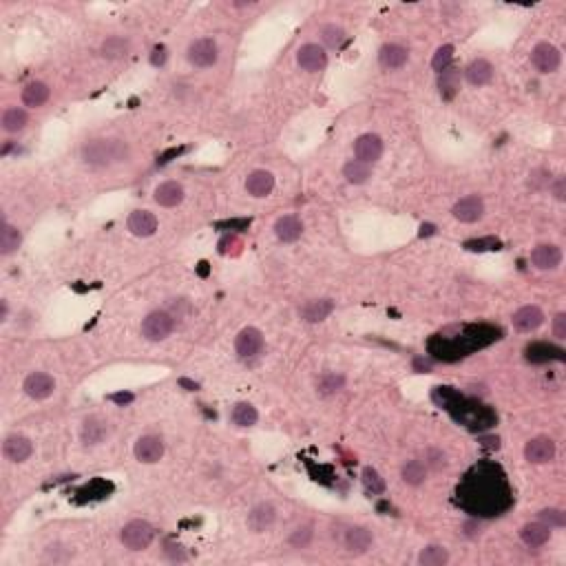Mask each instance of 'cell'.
Listing matches in <instances>:
<instances>
[{"label":"cell","instance_id":"6da1fadb","mask_svg":"<svg viewBox=\"0 0 566 566\" xmlns=\"http://www.w3.org/2000/svg\"><path fill=\"white\" fill-rule=\"evenodd\" d=\"M458 496L467 509L478 511L483 515L500 513L509 507V489L504 483V476L493 469L491 465L476 467L467 476L465 485L458 489Z\"/></svg>","mask_w":566,"mask_h":566},{"label":"cell","instance_id":"7a4b0ae2","mask_svg":"<svg viewBox=\"0 0 566 566\" xmlns=\"http://www.w3.org/2000/svg\"><path fill=\"white\" fill-rule=\"evenodd\" d=\"M128 158V144L117 138H95L82 147V162L93 168H106Z\"/></svg>","mask_w":566,"mask_h":566},{"label":"cell","instance_id":"3957f363","mask_svg":"<svg viewBox=\"0 0 566 566\" xmlns=\"http://www.w3.org/2000/svg\"><path fill=\"white\" fill-rule=\"evenodd\" d=\"M175 328V317L166 310H155L142 321V336L147 341H164Z\"/></svg>","mask_w":566,"mask_h":566},{"label":"cell","instance_id":"277c9868","mask_svg":"<svg viewBox=\"0 0 566 566\" xmlns=\"http://www.w3.org/2000/svg\"><path fill=\"white\" fill-rule=\"evenodd\" d=\"M153 538H155V528L144 520H133L122 528V542L131 551L147 549L153 542Z\"/></svg>","mask_w":566,"mask_h":566},{"label":"cell","instance_id":"5b68a950","mask_svg":"<svg viewBox=\"0 0 566 566\" xmlns=\"http://www.w3.org/2000/svg\"><path fill=\"white\" fill-rule=\"evenodd\" d=\"M186 58L192 67L197 69H206V67H213L217 63V58H219V51H217V44L215 40L210 38H199V40H192L188 51H186Z\"/></svg>","mask_w":566,"mask_h":566},{"label":"cell","instance_id":"8992f818","mask_svg":"<svg viewBox=\"0 0 566 566\" xmlns=\"http://www.w3.org/2000/svg\"><path fill=\"white\" fill-rule=\"evenodd\" d=\"M531 63L540 74H553V71H558L562 56L558 51V47H553L551 42H540L531 51Z\"/></svg>","mask_w":566,"mask_h":566},{"label":"cell","instance_id":"52a82bcc","mask_svg":"<svg viewBox=\"0 0 566 566\" xmlns=\"http://www.w3.org/2000/svg\"><path fill=\"white\" fill-rule=\"evenodd\" d=\"M553 456H556V442H553L549 436H538L531 438L524 447V458L533 465H544L551 463Z\"/></svg>","mask_w":566,"mask_h":566},{"label":"cell","instance_id":"ba28073f","mask_svg":"<svg viewBox=\"0 0 566 566\" xmlns=\"http://www.w3.org/2000/svg\"><path fill=\"white\" fill-rule=\"evenodd\" d=\"M22 390H25V394L31 396V399L42 401V399H49V396L53 394V390H56V381H53L49 374H44V372H33V374H29V376L25 378V385H22Z\"/></svg>","mask_w":566,"mask_h":566},{"label":"cell","instance_id":"9c48e42d","mask_svg":"<svg viewBox=\"0 0 566 566\" xmlns=\"http://www.w3.org/2000/svg\"><path fill=\"white\" fill-rule=\"evenodd\" d=\"M453 217L463 224H474L478 219H483L485 215V201L480 199L478 195H469V197H463L458 203L453 206Z\"/></svg>","mask_w":566,"mask_h":566},{"label":"cell","instance_id":"30bf717a","mask_svg":"<svg viewBox=\"0 0 566 566\" xmlns=\"http://www.w3.org/2000/svg\"><path fill=\"white\" fill-rule=\"evenodd\" d=\"M135 458L140 463H147V465H153V463H158L162 456H164V440L160 436H153V433H149V436H142L138 442H135Z\"/></svg>","mask_w":566,"mask_h":566},{"label":"cell","instance_id":"8fae6325","mask_svg":"<svg viewBox=\"0 0 566 566\" xmlns=\"http://www.w3.org/2000/svg\"><path fill=\"white\" fill-rule=\"evenodd\" d=\"M261 347H263V334L257 328H244L235 339V350H237L239 358L255 356V354H259Z\"/></svg>","mask_w":566,"mask_h":566},{"label":"cell","instance_id":"7c38bea8","mask_svg":"<svg viewBox=\"0 0 566 566\" xmlns=\"http://www.w3.org/2000/svg\"><path fill=\"white\" fill-rule=\"evenodd\" d=\"M297 63L303 71H312V74H315V71H321L325 67V63H328V53H325L323 47L310 42V44H303L297 51Z\"/></svg>","mask_w":566,"mask_h":566},{"label":"cell","instance_id":"4fadbf2b","mask_svg":"<svg viewBox=\"0 0 566 566\" xmlns=\"http://www.w3.org/2000/svg\"><path fill=\"white\" fill-rule=\"evenodd\" d=\"M354 155L356 160L372 164L383 155V140L374 133H365L354 142Z\"/></svg>","mask_w":566,"mask_h":566},{"label":"cell","instance_id":"5bb4252c","mask_svg":"<svg viewBox=\"0 0 566 566\" xmlns=\"http://www.w3.org/2000/svg\"><path fill=\"white\" fill-rule=\"evenodd\" d=\"M3 453H5V458L11 460V463H25L33 453V444H31V440L27 436H18V433H14V436H9L5 440Z\"/></svg>","mask_w":566,"mask_h":566},{"label":"cell","instance_id":"9a60e30c","mask_svg":"<svg viewBox=\"0 0 566 566\" xmlns=\"http://www.w3.org/2000/svg\"><path fill=\"white\" fill-rule=\"evenodd\" d=\"M531 261L538 270H556L562 263V250L558 246L542 244L531 252Z\"/></svg>","mask_w":566,"mask_h":566},{"label":"cell","instance_id":"2e32d148","mask_svg":"<svg viewBox=\"0 0 566 566\" xmlns=\"http://www.w3.org/2000/svg\"><path fill=\"white\" fill-rule=\"evenodd\" d=\"M128 231L135 237H151L158 231V219L149 210H133L128 217Z\"/></svg>","mask_w":566,"mask_h":566},{"label":"cell","instance_id":"e0dca14e","mask_svg":"<svg viewBox=\"0 0 566 566\" xmlns=\"http://www.w3.org/2000/svg\"><path fill=\"white\" fill-rule=\"evenodd\" d=\"M274 517H276V511H274L272 504L270 502H261L248 513V526L255 533H261V531H266V528H270L274 524Z\"/></svg>","mask_w":566,"mask_h":566},{"label":"cell","instance_id":"ac0fdd59","mask_svg":"<svg viewBox=\"0 0 566 566\" xmlns=\"http://www.w3.org/2000/svg\"><path fill=\"white\" fill-rule=\"evenodd\" d=\"M542 321H544V315H542L540 308L524 306L513 315V328L520 330V332H533V330L540 328Z\"/></svg>","mask_w":566,"mask_h":566},{"label":"cell","instance_id":"d6986e66","mask_svg":"<svg viewBox=\"0 0 566 566\" xmlns=\"http://www.w3.org/2000/svg\"><path fill=\"white\" fill-rule=\"evenodd\" d=\"M106 433H108L106 420H102L100 416H91V418L84 420L80 436H82V442L87 444V447H93V444H100L106 438Z\"/></svg>","mask_w":566,"mask_h":566},{"label":"cell","instance_id":"ffe728a7","mask_svg":"<svg viewBox=\"0 0 566 566\" xmlns=\"http://www.w3.org/2000/svg\"><path fill=\"white\" fill-rule=\"evenodd\" d=\"M274 188V177L268 171H252L246 179V190L252 197H268Z\"/></svg>","mask_w":566,"mask_h":566},{"label":"cell","instance_id":"44dd1931","mask_svg":"<svg viewBox=\"0 0 566 566\" xmlns=\"http://www.w3.org/2000/svg\"><path fill=\"white\" fill-rule=\"evenodd\" d=\"M332 312H334V301L315 299V301H308V303L301 308V317H303L308 323H319L323 319H328Z\"/></svg>","mask_w":566,"mask_h":566},{"label":"cell","instance_id":"7402d4cb","mask_svg":"<svg viewBox=\"0 0 566 566\" xmlns=\"http://www.w3.org/2000/svg\"><path fill=\"white\" fill-rule=\"evenodd\" d=\"M182 199H184V188L177 182H164L155 188V201L164 208H173L177 203H182Z\"/></svg>","mask_w":566,"mask_h":566},{"label":"cell","instance_id":"603a6c76","mask_svg":"<svg viewBox=\"0 0 566 566\" xmlns=\"http://www.w3.org/2000/svg\"><path fill=\"white\" fill-rule=\"evenodd\" d=\"M274 233H276V237L281 239V242L292 244L301 237V233H303V226H301V222L297 219L294 215H285V217H281V219H276Z\"/></svg>","mask_w":566,"mask_h":566},{"label":"cell","instance_id":"cb8c5ba5","mask_svg":"<svg viewBox=\"0 0 566 566\" xmlns=\"http://www.w3.org/2000/svg\"><path fill=\"white\" fill-rule=\"evenodd\" d=\"M407 49L401 44H385L378 53V63L383 69H401L407 63Z\"/></svg>","mask_w":566,"mask_h":566},{"label":"cell","instance_id":"d4e9b609","mask_svg":"<svg viewBox=\"0 0 566 566\" xmlns=\"http://www.w3.org/2000/svg\"><path fill=\"white\" fill-rule=\"evenodd\" d=\"M465 76H467L469 84H474V87H485V84L491 82V78H493V67H491V63H487V60L478 58L467 67Z\"/></svg>","mask_w":566,"mask_h":566},{"label":"cell","instance_id":"484cf974","mask_svg":"<svg viewBox=\"0 0 566 566\" xmlns=\"http://www.w3.org/2000/svg\"><path fill=\"white\" fill-rule=\"evenodd\" d=\"M520 535H522V542L526 547H542V544H547L551 538V526L544 522H531V524L522 526Z\"/></svg>","mask_w":566,"mask_h":566},{"label":"cell","instance_id":"4316f807","mask_svg":"<svg viewBox=\"0 0 566 566\" xmlns=\"http://www.w3.org/2000/svg\"><path fill=\"white\" fill-rule=\"evenodd\" d=\"M345 549L350 553H365L372 547V533L363 526H352L345 533Z\"/></svg>","mask_w":566,"mask_h":566},{"label":"cell","instance_id":"83f0119b","mask_svg":"<svg viewBox=\"0 0 566 566\" xmlns=\"http://www.w3.org/2000/svg\"><path fill=\"white\" fill-rule=\"evenodd\" d=\"M49 87H47L44 82H29L25 89H22V102H25V106H42L47 100H49Z\"/></svg>","mask_w":566,"mask_h":566},{"label":"cell","instance_id":"f1b7e54d","mask_svg":"<svg viewBox=\"0 0 566 566\" xmlns=\"http://www.w3.org/2000/svg\"><path fill=\"white\" fill-rule=\"evenodd\" d=\"M22 244V235L16 226H11L7 222H3V228H0V255H11L16 252Z\"/></svg>","mask_w":566,"mask_h":566},{"label":"cell","instance_id":"f546056e","mask_svg":"<svg viewBox=\"0 0 566 566\" xmlns=\"http://www.w3.org/2000/svg\"><path fill=\"white\" fill-rule=\"evenodd\" d=\"M438 89H440V95L442 100H451L456 93L460 89V82H458V69L453 67H447L440 74V80H438Z\"/></svg>","mask_w":566,"mask_h":566},{"label":"cell","instance_id":"4dcf8cb0","mask_svg":"<svg viewBox=\"0 0 566 566\" xmlns=\"http://www.w3.org/2000/svg\"><path fill=\"white\" fill-rule=\"evenodd\" d=\"M27 122H29L27 111H22V108H18V106H11L3 113V128L7 131V133H18V131L27 126Z\"/></svg>","mask_w":566,"mask_h":566},{"label":"cell","instance_id":"1f68e13d","mask_svg":"<svg viewBox=\"0 0 566 566\" xmlns=\"http://www.w3.org/2000/svg\"><path fill=\"white\" fill-rule=\"evenodd\" d=\"M343 175L350 184H365L367 179L372 177V166L365 164V162H360V160H352V162L345 164Z\"/></svg>","mask_w":566,"mask_h":566},{"label":"cell","instance_id":"d6a6232c","mask_svg":"<svg viewBox=\"0 0 566 566\" xmlns=\"http://www.w3.org/2000/svg\"><path fill=\"white\" fill-rule=\"evenodd\" d=\"M100 53L108 60L124 58L128 53V40L122 38V35H108L100 47Z\"/></svg>","mask_w":566,"mask_h":566},{"label":"cell","instance_id":"836d02e7","mask_svg":"<svg viewBox=\"0 0 566 566\" xmlns=\"http://www.w3.org/2000/svg\"><path fill=\"white\" fill-rule=\"evenodd\" d=\"M231 418H233V423L237 427H252L259 420V414H257V409L252 407L250 403H237L233 407Z\"/></svg>","mask_w":566,"mask_h":566},{"label":"cell","instance_id":"e575fe53","mask_svg":"<svg viewBox=\"0 0 566 566\" xmlns=\"http://www.w3.org/2000/svg\"><path fill=\"white\" fill-rule=\"evenodd\" d=\"M447 562H449L447 549L436 547V544L423 549V553L418 556V564H423V566H442V564H447Z\"/></svg>","mask_w":566,"mask_h":566},{"label":"cell","instance_id":"d590c367","mask_svg":"<svg viewBox=\"0 0 566 566\" xmlns=\"http://www.w3.org/2000/svg\"><path fill=\"white\" fill-rule=\"evenodd\" d=\"M425 478H427V469L423 463H418V460H412V463H407L403 467V480L407 485H412V487H418V485H423L425 483Z\"/></svg>","mask_w":566,"mask_h":566},{"label":"cell","instance_id":"8d00e7d4","mask_svg":"<svg viewBox=\"0 0 566 566\" xmlns=\"http://www.w3.org/2000/svg\"><path fill=\"white\" fill-rule=\"evenodd\" d=\"M363 485H365V489L372 493V496H378V493L385 491V480L378 476L376 469H372V467L363 469Z\"/></svg>","mask_w":566,"mask_h":566},{"label":"cell","instance_id":"74e56055","mask_svg":"<svg viewBox=\"0 0 566 566\" xmlns=\"http://www.w3.org/2000/svg\"><path fill=\"white\" fill-rule=\"evenodd\" d=\"M551 352H562V350H556V347H551L547 343H535L531 347H526V358L533 360V363H544V360L553 358Z\"/></svg>","mask_w":566,"mask_h":566},{"label":"cell","instance_id":"f35d334b","mask_svg":"<svg viewBox=\"0 0 566 566\" xmlns=\"http://www.w3.org/2000/svg\"><path fill=\"white\" fill-rule=\"evenodd\" d=\"M321 40L325 47H332V49H336V47H341V42L345 40V31L341 27H336V25H328V27H323L321 31Z\"/></svg>","mask_w":566,"mask_h":566},{"label":"cell","instance_id":"ab89813d","mask_svg":"<svg viewBox=\"0 0 566 566\" xmlns=\"http://www.w3.org/2000/svg\"><path fill=\"white\" fill-rule=\"evenodd\" d=\"M451 58H453V47H451V44L440 47V49H438L436 53H433V58H431V67H433V71H438V74H442V71L449 67Z\"/></svg>","mask_w":566,"mask_h":566},{"label":"cell","instance_id":"60d3db41","mask_svg":"<svg viewBox=\"0 0 566 566\" xmlns=\"http://www.w3.org/2000/svg\"><path fill=\"white\" fill-rule=\"evenodd\" d=\"M312 535H315V533H312V526H299L290 535V544L294 549H306L312 542Z\"/></svg>","mask_w":566,"mask_h":566},{"label":"cell","instance_id":"b9f144b4","mask_svg":"<svg viewBox=\"0 0 566 566\" xmlns=\"http://www.w3.org/2000/svg\"><path fill=\"white\" fill-rule=\"evenodd\" d=\"M345 378L343 376H336V374H325L319 383V390L323 394H332V392H339L343 388Z\"/></svg>","mask_w":566,"mask_h":566},{"label":"cell","instance_id":"7bdbcfd3","mask_svg":"<svg viewBox=\"0 0 566 566\" xmlns=\"http://www.w3.org/2000/svg\"><path fill=\"white\" fill-rule=\"evenodd\" d=\"M540 522H544L549 526H564L566 517L560 509H544L540 513Z\"/></svg>","mask_w":566,"mask_h":566},{"label":"cell","instance_id":"ee69618b","mask_svg":"<svg viewBox=\"0 0 566 566\" xmlns=\"http://www.w3.org/2000/svg\"><path fill=\"white\" fill-rule=\"evenodd\" d=\"M467 250H498L500 248V242L493 237H487V239H480V242H467L465 244Z\"/></svg>","mask_w":566,"mask_h":566},{"label":"cell","instance_id":"f6af8a7d","mask_svg":"<svg viewBox=\"0 0 566 566\" xmlns=\"http://www.w3.org/2000/svg\"><path fill=\"white\" fill-rule=\"evenodd\" d=\"M166 58H168L166 47H164V44H158V47L153 49V53H151V65H153V67H164V65H166Z\"/></svg>","mask_w":566,"mask_h":566},{"label":"cell","instance_id":"bcb514c9","mask_svg":"<svg viewBox=\"0 0 566 566\" xmlns=\"http://www.w3.org/2000/svg\"><path fill=\"white\" fill-rule=\"evenodd\" d=\"M553 334L558 339H566V315H558L556 321H553Z\"/></svg>","mask_w":566,"mask_h":566},{"label":"cell","instance_id":"7dc6e473","mask_svg":"<svg viewBox=\"0 0 566 566\" xmlns=\"http://www.w3.org/2000/svg\"><path fill=\"white\" fill-rule=\"evenodd\" d=\"M564 186H566V182L564 179L560 177V179H556V184H553L551 188H553V195H556V199H564Z\"/></svg>","mask_w":566,"mask_h":566},{"label":"cell","instance_id":"c3c4849f","mask_svg":"<svg viewBox=\"0 0 566 566\" xmlns=\"http://www.w3.org/2000/svg\"><path fill=\"white\" fill-rule=\"evenodd\" d=\"M111 401H113V403H119V405H126V403L133 401V394H113V396H111Z\"/></svg>","mask_w":566,"mask_h":566},{"label":"cell","instance_id":"681fc988","mask_svg":"<svg viewBox=\"0 0 566 566\" xmlns=\"http://www.w3.org/2000/svg\"><path fill=\"white\" fill-rule=\"evenodd\" d=\"M179 385H182V388H186L188 392H195L197 390V383H192L188 378H179Z\"/></svg>","mask_w":566,"mask_h":566},{"label":"cell","instance_id":"f907efd6","mask_svg":"<svg viewBox=\"0 0 566 566\" xmlns=\"http://www.w3.org/2000/svg\"><path fill=\"white\" fill-rule=\"evenodd\" d=\"M7 312H9L7 310V301H3V312H0V319H3V321H7Z\"/></svg>","mask_w":566,"mask_h":566}]
</instances>
